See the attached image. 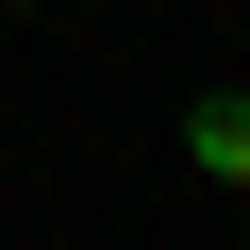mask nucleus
<instances>
[{
    "mask_svg": "<svg viewBox=\"0 0 250 250\" xmlns=\"http://www.w3.org/2000/svg\"><path fill=\"white\" fill-rule=\"evenodd\" d=\"M184 150H200V184H250V83H200Z\"/></svg>",
    "mask_w": 250,
    "mask_h": 250,
    "instance_id": "f257e3e1",
    "label": "nucleus"
},
{
    "mask_svg": "<svg viewBox=\"0 0 250 250\" xmlns=\"http://www.w3.org/2000/svg\"><path fill=\"white\" fill-rule=\"evenodd\" d=\"M17 17H50V0H17Z\"/></svg>",
    "mask_w": 250,
    "mask_h": 250,
    "instance_id": "f03ea898",
    "label": "nucleus"
},
{
    "mask_svg": "<svg viewBox=\"0 0 250 250\" xmlns=\"http://www.w3.org/2000/svg\"><path fill=\"white\" fill-rule=\"evenodd\" d=\"M233 200H250V184H233Z\"/></svg>",
    "mask_w": 250,
    "mask_h": 250,
    "instance_id": "7ed1b4c3",
    "label": "nucleus"
}]
</instances>
